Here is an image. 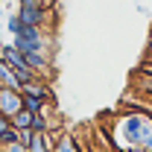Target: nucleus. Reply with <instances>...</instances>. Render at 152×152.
<instances>
[{"label":"nucleus","instance_id":"7","mask_svg":"<svg viewBox=\"0 0 152 152\" xmlns=\"http://www.w3.org/2000/svg\"><path fill=\"white\" fill-rule=\"evenodd\" d=\"M0 85H3V88H18L20 91V79L15 76V70H12L3 58H0Z\"/></svg>","mask_w":152,"mask_h":152},{"label":"nucleus","instance_id":"8","mask_svg":"<svg viewBox=\"0 0 152 152\" xmlns=\"http://www.w3.org/2000/svg\"><path fill=\"white\" fill-rule=\"evenodd\" d=\"M23 108H26V111H32V114H47L50 102H47V99H41V96H29V94H23Z\"/></svg>","mask_w":152,"mask_h":152},{"label":"nucleus","instance_id":"2","mask_svg":"<svg viewBox=\"0 0 152 152\" xmlns=\"http://www.w3.org/2000/svg\"><path fill=\"white\" fill-rule=\"evenodd\" d=\"M12 47L18 53H38V50H47V35L38 26H23V32L12 35Z\"/></svg>","mask_w":152,"mask_h":152},{"label":"nucleus","instance_id":"6","mask_svg":"<svg viewBox=\"0 0 152 152\" xmlns=\"http://www.w3.org/2000/svg\"><path fill=\"white\" fill-rule=\"evenodd\" d=\"M53 143H56V134H50V132L35 134L29 140V152H53Z\"/></svg>","mask_w":152,"mask_h":152},{"label":"nucleus","instance_id":"1","mask_svg":"<svg viewBox=\"0 0 152 152\" xmlns=\"http://www.w3.org/2000/svg\"><path fill=\"white\" fill-rule=\"evenodd\" d=\"M126 149H140V143L152 134V111H126L117 123Z\"/></svg>","mask_w":152,"mask_h":152},{"label":"nucleus","instance_id":"15","mask_svg":"<svg viewBox=\"0 0 152 152\" xmlns=\"http://www.w3.org/2000/svg\"><path fill=\"white\" fill-rule=\"evenodd\" d=\"M3 20H6V15H3V12H0V23H3Z\"/></svg>","mask_w":152,"mask_h":152},{"label":"nucleus","instance_id":"11","mask_svg":"<svg viewBox=\"0 0 152 152\" xmlns=\"http://www.w3.org/2000/svg\"><path fill=\"white\" fill-rule=\"evenodd\" d=\"M6 32H9V35L23 32V20L18 18V12H9V15H6Z\"/></svg>","mask_w":152,"mask_h":152},{"label":"nucleus","instance_id":"16","mask_svg":"<svg viewBox=\"0 0 152 152\" xmlns=\"http://www.w3.org/2000/svg\"><path fill=\"white\" fill-rule=\"evenodd\" d=\"M143 70H152V64H146V67H143Z\"/></svg>","mask_w":152,"mask_h":152},{"label":"nucleus","instance_id":"4","mask_svg":"<svg viewBox=\"0 0 152 152\" xmlns=\"http://www.w3.org/2000/svg\"><path fill=\"white\" fill-rule=\"evenodd\" d=\"M20 108H23V94H20L18 88H3L0 85V114L12 120Z\"/></svg>","mask_w":152,"mask_h":152},{"label":"nucleus","instance_id":"12","mask_svg":"<svg viewBox=\"0 0 152 152\" xmlns=\"http://www.w3.org/2000/svg\"><path fill=\"white\" fill-rule=\"evenodd\" d=\"M0 152H29V146H26V143H20V140H18V143H12V146H3Z\"/></svg>","mask_w":152,"mask_h":152},{"label":"nucleus","instance_id":"14","mask_svg":"<svg viewBox=\"0 0 152 152\" xmlns=\"http://www.w3.org/2000/svg\"><path fill=\"white\" fill-rule=\"evenodd\" d=\"M9 123H12V120H9V117H3V114H0V134H3V129H6V126H9Z\"/></svg>","mask_w":152,"mask_h":152},{"label":"nucleus","instance_id":"10","mask_svg":"<svg viewBox=\"0 0 152 152\" xmlns=\"http://www.w3.org/2000/svg\"><path fill=\"white\" fill-rule=\"evenodd\" d=\"M18 140H20V132L9 123V126L3 129V134H0V149H3V146H12V143H18Z\"/></svg>","mask_w":152,"mask_h":152},{"label":"nucleus","instance_id":"17","mask_svg":"<svg viewBox=\"0 0 152 152\" xmlns=\"http://www.w3.org/2000/svg\"><path fill=\"white\" fill-rule=\"evenodd\" d=\"M15 3H23V0H15Z\"/></svg>","mask_w":152,"mask_h":152},{"label":"nucleus","instance_id":"9","mask_svg":"<svg viewBox=\"0 0 152 152\" xmlns=\"http://www.w3.org/2000/svg\"><path fill=\"white\" fill-rule=\"evenodd\" d=\"M32 117H35V114L32 111H26V108H20L18 114H15V117H12V126H15V129H32Z\"/></svg>","mask_w":152,"mask_h":152},{"label":"nucleus","instance_id":"3","mask_svg":"<svg viewBox=\"0 0 152 152\" xmlns=\"http://www.w3.org/2000/svg\"><path fill=\"white\" fill-rule=\"evenodd\" d=\"M18 18L23 20V26H38V29H44L47 26V20L53 18L50 15V6H44V3H18Z\"/></svg>","mask_w":152,"mask_h":152},{"label":"nucleus","instance_id":"5","mask_svg":"<svg viewBox=\"0 0 152 152\" xmlns=\"http://www.w3.org/2000/svg\"><path fill=\"white\" fill-rule=\"evenodd\" d=\"M53 152H82V146H79V140H76L73 134L58 132L56 134V143H53Z\"/></svg>","mask_w":152,"mask_h":152},{"label":"nucleus","instance_id":"13","mask_svg":"<svg viewBox=\"0 0 152 152\" xmlns=\"http://www.w3.org/2000/svg\"><path fill=\"white\" fill-rule=\"evenodd\" d=\"M140 152H152V134L143 140V143H140Z\"/></svg>","mask_w":152,"mask_h":152}]
</instances>
